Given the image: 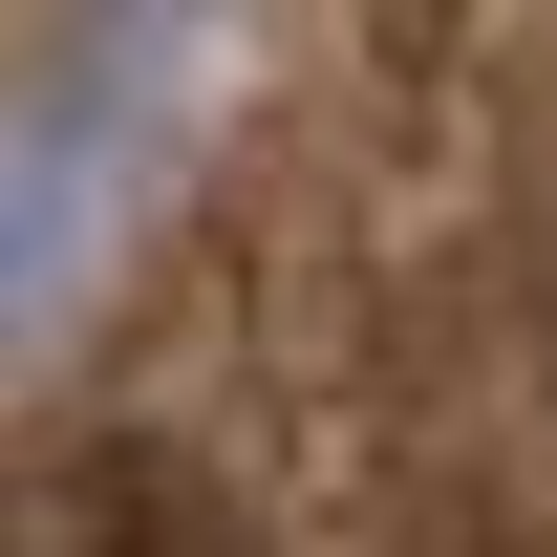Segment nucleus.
<instances>
[{"mask_svg": "<svg viewBox=\"0 0 557 557\" xmlns=\"http://www.w3.org/2000/svg\"><path fill=\"white\" fill-rule=\"evenodd\" d=\"M344 236L300 214L278 429H86L22 557H557V22L386 44Z\"/></svg>", "mask_w": 557, "mask_h": 557, "instance_id": "obj_1", "label": "nucleus"}]
</instances>
